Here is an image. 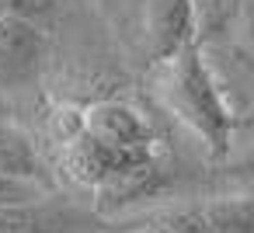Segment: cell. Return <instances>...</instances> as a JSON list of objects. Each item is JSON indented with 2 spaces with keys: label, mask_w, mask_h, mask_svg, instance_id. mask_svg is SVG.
Masks as SVG:
<instances>
[{
  "label": "cell",
  "mask_w": 254,
  "mask_h": 233,
  "mask_svg": "<svg viewBox=\"0 0 254 233\" xmlns=\"http://www.w3.org/2000/svg\"><path fill=\"white\" fill-rule=\"evenodd\" d=\"M160 98L164 105L209 146L216 160L230 153L233 118L219 94V84L209 73V63L198 46L181 49L174 59L160 63Z\"/></svg>",
  "instance_id": "1"
},
{
  "label": "cell",
  "mask_w": 254,
  "mask_h": 233,
  "mask_svg": "<svg viewBox=\"0 0 254 233\" xmlns=\"http://www.w3.org/2000/svg\"><path fill=\"white\" fill-rule=\"evenodd\" d=\"M49 59V35L28 21L0 14V94L32 91Z\"/></svg>",
  "instance_id": "2"
},
{
  "label": "cell",
  "mask_w": 254,
  "mask_h": 233,
  "mask_svg": "<svg viewBox=\"0 0 254 233\" xmlns=\"http://www.w3.org/2000/svg\"><path fill=\"white\" fill-rule=\"evenodd\" d=\"M84 136L112 153L126 157H153V132L146 118L126 101H94L80 108Z\"/></svg>",
  "instance_id": "3"
},
{
  "label": "cell",
  "mask_w": 254,
  "mask_h": 233,
  "mask_svg": "<svg viewBox=\"0 0 254 233\" xmlns=\"http://www.w3.org/2000/svg\"><path fill=\"white\" fill-rule=\"evenodd\" d=\"M143 32L146 53L160 66L181 49L195 46V14L191 0H143Z\"/></svg>",
  "instance_id": "4"
},
{
  "label": "cell",
  "mask_w": 254,
  "mask_h": 233,
  "mask_svg": "<svg viewBox=\"0 0 254 233\" xmlns=\"http://www.w3.org/2000/svg\"><path fill=\"white\" fill-rule=\"evenodd\" d=\"M164 188H167V174L160 171L157 160H150V164H139L132 171L105 177L94 188V209H98V216H112V212H119L126 205H136L143 198L160 195Z\"/></svg>",
  "instance_id": "5"
},
{
  "label": "cell",
  "mask_w": 254,
  "mask_h": 233,
  "mask_svg": "<svg viewBox=\"0 0 254 233\" xmlns=\"http://www.w3.org/2000/svg\"><path fill=\"white\" fill-rule=\"evenodd\" d=\"M87 223H91L87 216L53 202V195L32 205L0 209V233H73V230H84Z\"/></svg>",
  "instance_id": "6"
},
{
  "label": "cell",
  "mask_w": 254,
  "mask_h": 233,
  "mask_svg": "<svg viewBox=\"0 0 254 233\" xmlns=\"http://www.w3.org/2000/svg\"><path fill=\"white\" fill-rule=\"evenodd\" d=\"M0 174L18 177V181L46 184V167H42V157H39L32 136L25 129H18L14 122L0 125Z\"/></svg>",
  "instance_id": "7"
},
{
  "label": "cell",
  "mask_w": 254,
  "mask_h": 233,
  "mask_svg": "<svg viewBox=\"0 0 254 233\" xmlns=\"http://www.w3.org/2000/svg\"><path fill=\"white\" fill-rule=\"evenodd\" d=\"M202 233H254V198H216L198 209Z\"/></svg>",
  "instance_id": "8"
},
{
  "label": "cell",
  "mask_w": 254,
  "mask_h": 233,
  "mask_svg": "<svg viewBox=\"0 0 254 233\" xmlns=\"http://www.w3.org/2000/svg\"><path fill=\"white\" fill-rule=\"evenodd\" d=\"M240 4L244 0H191L195 14V46L198 42H216L223 39L233 21H240Z\"/></svg>",
  "instance_id": "9"
},
{
  "label": "cell",
  "mask_w": 254,
  "mask_h": 233,
  "mask_svg": "<svg viewBox=\"0 0 254 233\" xmlns=\"http://www.w3.org/2000/svg\"><path fill=\"white\" fill-rule=\"evenodd\" d=\"M60 4H63V0H4V4H0V14L42 28L49 18H56Z\"/></svg>",
  "instance_id": "10"
},
{
  "label": "cell",
  "mask_w": 254,
  "mask_h": 233,
  "mask_svg": "<svg viewBox=\"0 0 254 233\" xmlns=\"http://www.w3.org/2000/svg\"><path fill=\"white\" fill-rule=\"evenodd\" d=\"M46 195H49V188H46V184H35V181H18V177L0 174V209L32 205V202H42Z\"/></svg>",
  "instance_id": "11"
},
{
  "label": "cell",
  "mask_w": 254,
  "mask_h": 233,
  "mask_svg": "<svg viewBox=\"0 0 254 233\" xmlns=\"http://www.w3.org/2000/svg\"><path fill=\"white\" fill-rule=\"evenodd\" d=\"M240 21H244L247 35L254 39V0H244V4H240Z\"/></svg>",
  "instance_id": "12"
},
{
  "label": "cell",
  "mask_w": 254,
  "mask_h": 233,
  "mask_svg": "<svg viewBox=\"0 0 254 233\" xmlns=\"http://www.w3.org/2000/svg\"><path fill=\"white\" fill-rule=\"evenodd\" d=\"M7 115H11V105H7V98H4V94H0V125H4V122H11Z\"/></svg>",
  "instance_id": "13"
},
{
  "label": "cell",
  "mask_w": 254,
  "mask_h": 233,
  "mask_svg": "<svg viewBox=\"0 0 254 233\" xmlns=\"http://www.w3.org/2000/svg\"><path fill=\"white\" fill-rule=\"evenodd\" d=\"M122 0H98V7H119Z\"/></svg>",
  "instance_id": "14"
},
{
  "label": "cell",
  "mask_w": 254,
  "mask_h": 233,
  "mask_svg": "<svg viewBox=\"0 0 254 233\" xmlns=\"http://www.w3.org/2000/svg\"><path fill=\"white\" fill-rule=\"evenodd\" d=\"M244 167H254V157H251V160H247V164H244ZM251 174H254V171H251Z\"/></svg>",
  "instance_id": "15"
}]
</instances>
